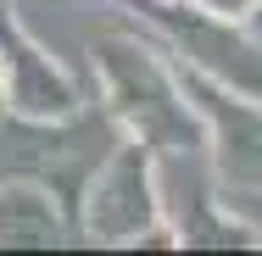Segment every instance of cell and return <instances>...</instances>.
Listing matches in <instances>:
<instances>
[{
    "label": "cell",
    "instance_id": "6da1fadb",
    "mask_svg": "<svg viewBox=\"0 0 262 256\" xmlns=\"http://www.w3.org/2000/svg\"><path fill=\"white\" fill-rule=\"evenodd\" d=\"M95 67H101V78H106L112 111L134 128V139L145 151L190 156L201 145V128H195V117L184 106L179 78H167L134 39H106L101 51H95Z\"/></svg>",
    "mask_w": 262,
    "mask_h": 256
},
{
    "label": "cell",
    "instance_id": "7a4b0ae2",
    "mask_svg": "<svg viewBox=\"0 0 262 256\" xmlns=\"http://www.w3.org/2000/svg\"><path fill=\"white\" fill-rule=\"evenodd\" d=\"M179 89L190 95L195 117L212 128L223 184H229V190H262V106L240 101L234 84L223 89L201 67H184V73H179Z\"/></svg>",
    "mask_w": 262,
    "mask_h": 256
},
{
    "label": "cell",
    "instance_id": "3957f363",
    "mask_svg": "<svg viewBox=\"0 0 262 256\" xmlns=\"http://www.w3.org/2000/svg\"><path fill=\"white\" fill-rule=\"evenodd\" d=\"M90 201H84V228L95 240H140V228L157 223V184H151V156L145 145H117L95 161L90 173Z\"/></svg>",
    "mask_w": 262,
    "mask_h": 256
},
{
    "label": "cell",
    "instance_id": "277c9868",
    "mask_svg": "<svg viewBox=\"0 0 262 256\" xmlns=\"http://www.w3.org/2000/svg\"><path fill=\"white\" fill-rule=\"evenodd\" d=\"M151 22H157L167 39H179L184 56L212 73V78H229L234 89H262V61H257V45H246L229 17L217 11H201V6H162V0H145Z\"/></svg>",
    "mask_w": 262,
    "mask_h": 256
},
{
    "label": "cell",
    "instance_id": "5b68a950",
    "mask_svg": "<svg viewBox=\"0 0 262 256\" xmlns=\"http://www.w3.org/2000/svg\"><path fill=\"white\" fill-rule=\"evenodd\" d=\"M0 89H6V101L17 106L23 117L61 123V117L78 111L73 78H67V73H61L23 28H17V17H11L6 6H0Z\"/></svg>",
    "mask_w": 262,
    "mask_h": 256
},
{
    "label": "cell",
    "instance_id": "8992f818",
    "mask_svg": "<svg viewBox=\"0 0 262 256\" xmlns=\"http://www.w3.org/2000/svg\"><path fill=\"white\" fill-rule=\"evenodd\" d=\"M184 6H201V11H217V17H246L251 0H184Z\"/></svg>",
    "mask_w": 262,
    "mask_h": 256
},
{
    "label": "cell",
    "instance_id": "52a82bcc",
    "mask_svg": "<svg viewBox=\"0 0 262 256\" xmlns=\"http://www.w3.org/2000/svg\"><path fill=\"white\" fill-rule=\"evenodd\" d=\"M0 117H6V89H0Z\"/></svg>",
    "mask_w": 262,
    "mask_h": 256
}]
</instances>
